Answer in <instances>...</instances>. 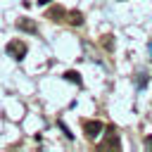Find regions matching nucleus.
<instances>
[{
  "label": "nucleus",
  "mask_w": 152,
  "mask_h": 152,
  "mask_svg": "<svg viewBox=\"0 0 152 152\" xmlns=\"http://www.w3.org/2000/svg\"><path fill=\"white\" fill-rule=\"evenodd\" d=\"M7 55H10V57H14V59H24V57H26V45H24V43H19V40L7 43Z\"/></svg>",
  "instance_id": "obj_1"
},
{
  "label": "nucleus",
  "mask_w": 152,
  "mask_h": 152,
  "mask_svg": "<svg viewBox=\"0 0 152 152\" xmlns=\"http://www.w3.org/2000/svg\"><path fill=\"white\" fill-rule=\"evenodd\" d=\"M83 131L88 133V138H97L102 133V124L100 121H83Z\"/></svg>",
  "instance_id": "obj_2"
},
{
  "label": "nucleus",
  "mask_w": 152,
  "mask_h": 152,
  "mask_svg": "<svg viewBox=\"0 0 152 152\" xmlns=\"http://www.w3.org/2000/svg\"><path fill=\"white\" fill-rule=\"evenodd\" d=\"M17 26H19L21 31H28V33H36V31H38L33 21H24V19H19V21H17Z\"/></svg>",
  "instance_id": "obj_3"
},
{
  "label": "nucleus",
  "mask_w": 152,
  "mask_h": 152,
  "mask_svg": "<svg viewBox=\"0 0 152 152\" xmlns=\"http://www.w3.org/2000/svg\"><path fill=\"white\" fill-rule=\"evenodd\" d=\"M107 147H114V150H119V140H116V135H112V133H109V142L100 145V150H107Z\"/></svg>",
  "instance_id": "obj_4"
},
{
  "label": "nucleus",
  "mask_w": 152,
  "mask_h": 152,
  "mask_svg": "<svg viewBox=\"0 0 152 152\" xmlns=\"http://www.w3.org/2000/svg\"><path fill=\"white\" fill-rule=\"evenodd\" d=\"M69 21H71L74 26H78V24H81V14H78V12H71V14H69Z\"/></svg>",
  "instance_id": "obj_5"
},
{
  "label": "nucleus",
  "mask_w": 152,
  "mask_h": 152,
  "mask_svg": "<svg viewBox=\"0 0 152 152\" xmlns=\"http://www.w3.org/2000/svg\"><path fill=\"white\" fill-rule=\"evenodd\" d=\"M64 76H66L69 81H74V83H81V78H78V74H76V71H66Z\"/></svg>",
  "instance_id": "obj_6"
},
{
  "label": "nucleus",
  "mask_w": 152,
  "mask_h": 152,
  "mask_svg": "<svg viewBox=\"0 0 152 152\" xmlns=\"http://www.w3.org/2000/svg\"><path fill=\"white\" fill-rule=\"evenodd\" d=\"M145 147H147V150H152V135H150V138H145Z\"/></svg>",
  "instance_id": "obj_7"
},
{
  "label": "nucleus",
  "mask_w": 152,
  "mask_h": 152,
  "mask_svg": "<svg viewBox=\"0 0 152 152\" xmlns=\"http://www.w3.org/2000/svg\"><path fill=\"white\" fill-rule=\"evenodd\" d=\"M38 2H40V5H48V2H50V0H38Z\"/></svg>",
  "instance_id": "obj_8"
}]
</instances>
